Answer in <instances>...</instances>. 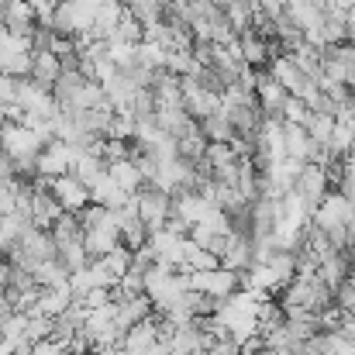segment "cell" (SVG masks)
Masks as SVG:
<instances>
[{"instance_id":"cell-1","label":"cell","mask_w":355,"mask_h":355,"mask_svg":"<svg viewBox=\"0 0 355 355\" xmlns=\"http://www.w3.org/2000/svg\"><path fill=\"white\" fill-rule=\"evenodd\" d=\"M94 3L87 0H59L55 14H52V31L66 35V38H83L94 28Z\"/></svg>"},{"instance_id":"cell-2","label":"cell","mask_w":355,"mask_h":355,"mask_svg":"<svg viewBox=\"0 0 355 355\" xmlns=\"http://www.w3.org/2000/svg\"><path fill=\"white\" fill-rule=\"evenodd\" d=\"M135 204H138V218L145 221V228L155 232V228L166 225L169 207H173V197H169L162 187H155V183H141V187L135 190Z\"/></svg>"},{"instance_id":"cell-3","label":"cell","mask_w":355,"mask_h":355,"mask_svg":"<svg viewBox=\"0 0 355 355\" xmlns=\"http://www.w3.org/2000/svg\"><path fill=\"white\" fill-rule=\"evenodd\" d=\"M76 155H80V148L66 145L62 138H52V141H45V145L38 148V155H35V173H38V176H49V180H52V176H62V173L73 169Z\"/></svg>"},{"instance_id":"cell-4","label":"cell","mask_w":355,"mask_h":355,"mask_svg":"<svg viewBox=\"0 0 355 355\" xmlns=\"http://www.w3.org/2000/svg\"><path fill=\"white\" fill-rule=\"evenodd\" d=\"M180 90H183V111L193 121H204L221 111V94L200 87L197 76H180Z\"/></svg>"},{"instance_id":"cell-5","label":"cell","mask_w":355,"mask_h":355,"mask_svg":"<svg viewBox=\"0 0 355 355\" xmlns=\"http://www.w3.org/2000/svg\"><path fill=\"white\" fill-rule=\"evenodd\" d=\"M17 107L24 114H35V118H45L52 121L55 118V97L49 87H38L35 80H17Z\"/></svg>"},{"instance_id":"cell-6","label":"cell","mask_w":355,"mask_h":355,"mask_svg":"<svg viewBox=\"0 0 355 355\" xmlns=\"http://www.w3.org/2000/svg\"><path fill=\"white\" fill-rule=\"evenodd\" d=\"M42 145H45V141H42L31 128H24L21 121H3V124H0V148H3L10 159H17V155H38Z\"/></svg>"},{"instance_id":"cell-7","label":"cell","mask_w":355,"mask_h":355,"mask_svg":"<svg viewBox=\"0 0 355 355\" xmlns=\"http://www.w3.org/2000/svg\"><path fill=\"white\" fill-rule=\"evenodd\" d=\"M293 190L304 197L307 211H314V207L324 200V193H328V173H324V166L304 162L300 173H297V180H293Z\"/></svg>"},{"instance_id":"cell-8","label":"cell","mask_w":355,"mask_h":355,"mask_svg":"<svg viewBox=\"0 0 355 355\" xmlns=\"http://www.w3.org/2000/svg\"><path fill=\"white\" fill-rule=\"evenodd\" d=\"M49 190H52V197L59 200L62 211H80L83 204H90V187H87L83 180H76L73 173L52 176V180H49Z\"/></svg>"},{"instance_id":"cell-9","label":"cell","mask_w":355,"mask_h":355,"mask_svg":"<svg viewBox=\"0 0 355 355\" xmlns=\"http://www.w3.org/2000/svg\"><path fill=\"white\" fill-rule=\"evenodd\" d=\"M290 94L266 73V69H259V80H255V101H259V111H262V118H279V111H283V101H286ZM283 121V118H279Z\"/></svg>"},{"instance_id":"cell-10","label":"cell","mask_w":355,"mask_h":355,"mask_svg":"<svg viewBox=\"0 0 355 355\" xmlns=\"http://www.w3.org/2000/svg\"><path fill=\"white\" fill-rule=\"evenodd\" d=\"M114 245H121V235H118V221H114V211H111L104 225H97V228L83 232V248H87V255H90V259H101V255H107V252H111Z\"/></svg>"},{"instance_id":"cell-11","label":"cell","mask_w":355,"mask_h":355,"mask_svg":"<svg viewBox=\"0 0 355 355\" xmlns=\"http://www.w3.org/2000/svg\"><path fill=\"white\" fill-rule=\"evenodd\" d=\"M135 193H128V190H121L118 183L111 180V173L104 169L94 183H90V200L94 204H101V207H107V211H118V207H124L128 200H131Z\"/></svg>"},{"instance_id":"cell-12","label":"cell","mask_w":355,"mask_h":355,"mask_svg":"<svg viewBox=\"0 0 355 355\" xmlns=\"http://www.w3.org/2000/svg\"><path fill=\"white\" fill-rule=\"evenodd\" d=\"M152 311H155V307H152V297H148V293L128 297V300L114 304V324H118V331L124 335V331H128L135 321H145Z\"/></svg>"},{"instance_id":"cell-13","label":"cell","mask_w":355,"mask_h":355,"mask_svg":"<svg viewBox=\"0 0 355 355\" xmlns=\"http://www.w3.org/2000/svg\"><path fill=\"white\" fill-rule=\"evenodd\" d=\"M59 73H62V59H59L55 52H49V49H31V76H28V80H35L38 87H49V90H52V83L59 80Z\"/></svg>"},{"instance_id":"cell-14","label":"cell","mask_w":355,"mask_h":355,"mask_svg":"<svg viewBox=\"0 0 355 355\" xmlns=\"http://www.w3.org/2000/svg\"><path fill=\"white\" fill-rule=\"evenodd\" d=\"M266 73H269V76H272V80H276V83H279V87L286 90V94H293V97H297V94L304 90V83H307V76H304V73H300V69L293 66V59H290V55L269 59Z\"/></svg>"},{"instance_id":"cell-15","label":"cell","mask_w":355,"mask_h":355,"mask_svg":"<svg viewBox=\"0 0 355 355\" xmlns=\"http://www.w3.org/2000/svg\"><path fill=\"white\" fill-rule=\"evenodd\" d=\"M0 24H3V28H10V31H17V35H35V28H38L35 10H31V3H28V0H7Z\"/></svg>"},{"instance_id":"cell-16","label":"cell","mask_w":355,"mask_h":355,"mask_svg":"<svg viewBox=\"0 0 355 355\" xmlns=\"http://www.w3.org/2000/svg\"><path fill=\"white\" fill-rule=\"evenodd\" d=\"M255 259H252V238L248 235H238V232H228V245H225V252H221V266L225 269H248Z\"/></svg>"},{"instance_id":"cell-17","label":"cell","mask_w":355,"mask_h":355,"mask_svg":"<svg viewBox=\"0 0 355 355\" xmlns=\"http://www.w3.org/2000/svg\"><path fill=\"white\" fill-rule=\"evenodd\" d=\"M73 300H76V297H73L69 283H62V286H42V297H38V304H35V311H31V314L55 318V314H62Z\"/></svg>"},{"instance_id":"cell-18","label":"cell","mask_w":355,"mask_h":355,"mask_svg":"<svg viewBox=\"0 0 355 355\" xmlns=\"http://www.w3.org/2000/svg\"><path fill=\"white\" fill-rule=\"evenodd\" d=\"M349 276H352V266H349V255H345V252H331V255L321 259V266H318V279H321L324 286H331V290H338Z\"/></svg>"},{"instance_id":"cell-19","label":"cell","mask_w":355,"mask_h":355,"mask_svg":"<svg viewBox=\"0 0 355 355\" xmlns=\"http://www.w3.org/2000/svg\"><path fill=\"white\" fill-rule=\"evenodd\" d=\"M121 14H124V3L118 0H101L97 10H94V28H90V38H111L114 28H118Z\"/></svg>"},{"instance_id":"cell-20","label":"cell","mask_w":355,"mask_h":355,"mask_svg":"<svg viewBox=\"0 0 355 355\" xmlns=\"http://www.w3.org/2000/svg\"><path fill=\"white\" fill-rule=\"evenodd\" d=\"M238 45H241V62L252 66V69H266L269 66V52H266V38H259L252 28H245L238 35Z\"/></svg>"},{"instance_id":"cell-21","label":"cell","mask_w":355,"mask_h":355,"mask_svg":"<svg viewBox=\"0 0 355 355\" xmlns=\"http://www.w3.org/2000/svg\"><path fill=\"white\" fill-rule=\"evenodd\" d=\"M104 169H107V159H104L97 148H87V152H80V155H76V162H73V169H69V173L90 187V183H94V180H97Z\"/></svg>"},{"instance_id":"cell-22","label":"cell","mask_w":355,"mask_h":355,"mask_svg":"<svg viewBox=\"0 0 355 355\" xmlns=\"http://www.w3.org/2000/svg\"><path fill=\"white\" fill-rule=\"evenodd\" d=\"M283 148H286V159L307 162V152H311V135L304 131V124H283Z\"/></svg>"},{"instance_id":"cell-23","label":"cell","mask_w":355,"mask_h":355,"mask_svg":"<svg viewBox=\"0 0 355 355\" xmlns=\"http://www.w3.org/2000/svg\"><path fill=\"white\" fill-rule=\"evenodd\" d=\"M107 173H111V180L118 183L121 190H128V193H135V190L145 183L131 155H128V159H114V162H107Z\"/></svg>"},{"instance_id":"cell-24","label":"cell","mask_w":355,"mask_h":355,"mask_svg":"<svg viewBox=\"0 0 355 355\" xmlns=\"http://www.w3.org/2000/svg\"><path fill=\"white\" fill-rule=\"evenodd\" d=\"M204 152H207V135L200 131V121H197L187 135H180V138H176V155H183V159L197 162V159H204Z\"/></svg>"},{"instance_id":"cell-25","label":"cell","mask_w":355,"mask_h":355,"mask_svg":"<svg viewBox=\"0 0 355 355\" xmlns=\"http://www.w3.org/2000/svg\"><path fill=\"white\" fill-rule=\"evenodd\" d=\"M124 10L135 21H141V28L145 24H155V21H166V0H128Z\"/></svg>"},{"instance_id":"cell-26","label":"cell","mask_w":355,"mask_h":355,"mask_svg":"<svg viewBox=\"0 0 355 355\" xmlns=\"http://www.w3.org/2000/svg\"><path fill=\"white\" fill-rule=\"evenodd\" d=\"M28 225H31V221L21 218V214H3V218H0V252H3V255L21 241V235H24Z\"/></svg>"},{"instance_id":"cell-27","label":"cell","mask_w":355,"mask_h":355,"mask_svg":"<svg viewBox=\"0 0 355 355\" xmlns=\"http://www.w3.org/2000/svg\"><path fill=\"white\" fill-rule=\"evenodd\" d=\"M304 131L311 135V141L318 145H328L331 131H335V114H324V111H311L307 121H304Z\"/></svg>"},{"instance_id":"cell-28","label":"cell","mask_w":355,"mask_h":355,"mask_svg":"<svg viewBox=\"0 0 355 355\" xmlns=\"http://www.w3.org/2000/svg\"><path fill=\"white\" fill-rule=\"evenodd\" d=\"M225 17H228V24H232V31L241 35L245 28H252V17H255V7L248 3V0H232L228 7H225Z\"/></svg>"},{"instance_id":"cell-29","label":"cell","mask_w":355,"mask_h":355,"mask_svg":"<svg viewBox=\"0 0 355 355\" xmlns=\"http://www.w3.org/2000/svg\"><path fill=\"white\" fill-rule=\"evenodd\" d=\"M200 131L207 135V141H232V138H235V128H232V121L225 118L221 111L200 121Z\"/></svg>"},{"instance_id":"cell-30","label":"cell","mask_w":355,"mask_h":355,"mask_svg":"<svg viewBox=\"0 0 355 355\" xmlns=\"http://www.w3.org/2000/svg\"><path fill=\"white\" fill-rule=\"evenodd\" d=\"M166 52H169V49H162V45H155V42H138L135 59H138L141 66H148V69H166Z\"/></svg>"},{"instance_id":"cell-31","label":"cell","mask_w":355,"mask_h":355,"mask_svg":"<svg viewBox=\"0 0 355 355\" xmlns=\"http://www.w3.org/2000/svg\"><path fill=\"white\" fill-rule=\"evenodd\" d=\"M101 262H104V269L114 276V279H121L124 272H128V266H131V248H124V245H114L107 255H101Z\"/></svg>"},{"instance_id":"cell-32","label":"cell","mask_w":355,"mask_h":355,"mask_svg":"<svg viewBox=\"0 0 355 355\" xmlns=\"http://www.w3.org/2000/svg\"><path fill=\"white\" fill-rule=\"evenodd\" d=\"M73 214H76V221H80V228H83V232H90V228H97V225H104L111 211L90 200V204H83V207H80V211H73Z\"/></svg>"},{"instance_id":"cell-33","label":"cell","mask_w":355,"mask_h":355,"mask_svg":"<svg viewBox=\"0 0 355 355\" xmlns=\"http://www.w3.org/2000/svg\"><path fill=\"white\" fill-rule=\"evenodd\" d=\"M55 259H59V262H62V266H66L69 272H73V269H83V266L90 262V255H87V248H83V241H73V245H62Z\"/></svg>"},{"instance_id":"cell-34","label":"cell","mask_w":355,"mask_h":355,"mask_svg":"<svg viewBox=\"0 0 355 355\" xmlns=\"http://www.w3.org/2000/svg\"><path fill=\"white\" fill-rule=\"evenodd\" d=\"M114 38H121V42H131V45H138L141 38H145V28H141V21H135L128 10L121 14L118 28H114Z\"/></svg>"},{"instance_id":"cell-35","label":"cell","mask_w":355,"mask_h":355,"mask_svg":"<svg viewBox=\"0 0 355 355\" xmlns=\"http://www.w3.org/2000/svg\"><path fill=\"white\" fill-rule=\"evenodd\" d=\"M24 338H28V342H42V338H52V318H45V314H28V328H24Z\"/></svg>"},{"instance_id":"cell-36","label":"cell","mask_w":355,"mask_h":355,"mask_svg":"<svg viewBox=\"0 0 355 355\" xmlns=\"http://www.w3.org/2000/svg\"><path fill=\"white\" fill-rule=\"evenodd\" d=\"M307 114H311V111H307V104H304L300 97H293V94H290V97L283 101V111H279L283 124H304Z\"/></svg>"},{"instance_id":"cell-37","label":"cell","mask_w":355,"mask_h":355,"mask_svg":"<svg viewBox=\"0 0 355 355\" xmlns=\"http://www.w3.org/2000/svg\"><path fill=\"white\" fill-rule=\"evenodd\" d=\"M262 342H266V349H290V345H293V335L286 331V324H279V328L266 331Z\"/></svg>"},{"instance_id":"cell-38","label":"cell","mask_w":355,"mask_h":355,"mask_svg":"<svg viewBox=\"0 0 355 355\" xmlns=\"http://www.w3.org/2000/svg\"><path fill=\"white\" fill-rule=\"evenodd\" d=\"M10 104H17V80L0 73V107H10Z\"/></svg>"},{"instance_id":"cell-39","label":"cell","mask_w":355,"mask_h":355,"mask_svg":"<svg viewBox=\"0 0 355 355\" xmlns=\"http://www.w3.org/2000/svg\"><path fill=\"white\" fill-rule=\"evenodd\" d=\"M28 355H66V345L55 342V338H42V342H31Z\"/></svg>"},{"instance_id":"cell-40","label":"cell","mask_w":355,"mask_h":355,"mask_svg":"<svg viewBox=\"0 0 355 355\" xmlns=\"http://www.w3.org/2000/svg\"><path fill=\"white\" fill-rule=\"evenodd\" d=\"M10 176H14V159L0 148V180H10Z\"/></svg>"},{"instance_id":"cell-41","label":"cell","mask_w":355,"mask_h":355,"mask_svg":"<svg viewBox=\"0 0 355 355\" xmlns=\"http://www.w3.org/2000/svg\"><path fill=\"white\" fill-rule=\"evenodd\" d=\"M141 355H169V342L166 338H155L148 349H141Z\"/></svg>"},{"instance_id":"cell-42","label":"cell","mask_w":355,"mask_h":355,"mask_svg":"<svg viewBox=\"0 0 355 355\" xmlns=\"http://www.w3.org/2000/svg\"><path fill=\"white\" fill-rule=\"evenodd\" d=\"M345 21H349V42H355V7H349Z\"/></svg>"},{"instance_id":"cell-43","label":"cell","mask_w":355,"mask_h":355,"mask_svg":"<svg viewBox=\"0 0 355 355\" xmlns=\"http://www.w3.org/2000/svg\"><path fill=\"white\" fill-rule=\"evenodd\" d=\"M259 355H293V352H290V349H262Z\"/></svg>"},{"instance_id":"cell-44","label":"cell","mask_w":355,"mask_h":355,"mask_svg":"<svg viewBox=\"0 0 355 355\" xmlns=\"http://www.w3.org/2000/svg\"><path fill=\"white\" fill-rule=\"evenodd\" d=\"M345 255H349V266H352V272H355V241H352V248H349Z\"/></svg>"},{"instance_id":"cell-45","label":"cell","mask_w":355,"mask_h":355,"mask_svg":"<svg viewBox=\"0 0 355 355\" xmlns=\"http://www.w3.org/2000/svg\"><path fill=\"white\" fill-rule=\"evenodd\" d=\"M0 17H3V7H0Z\"/></svg>"},{"instance_id":"cell-46","label":"cell","mask_w":355,"mask_h":355,"mask_svg":"<svg viewBox=\"0 0 355 355\" xmlns=\"http://www.w3.org/2000/svg\"><path fill=\"white\" fill-rule=\"evenodd\" d=\"M118 3H128V0H118Z\"/></svg>"},{"instance_id":"cell-47","label":"cell","mask_w":355,"mask_h":355,"mask_svg":"<svg viewBox=\"0 0 355 355\" xmlns=\"http://www.w3.org/2000/svg\"><path fill=\"white\" fill-rule=\"evenodd\" d=\"M311 355H321V352H311Z\"/></svg>"}]
</instances>
